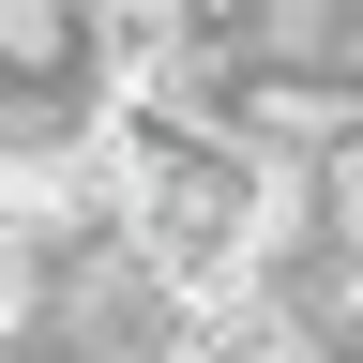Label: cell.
Returning a JSON list of instances; mask_svg holds the SVG:
<instances>
[{"label":"cell","mask_w":363,"mask_h":363,"mask_svg":"<svg viewBox=\"0 0 363 363\" xmlns=\"http://www.w3.org/2000/svg\"><path fill=\"white\" fill-rule=\"evenodd\" d=\"M0 91H91V106H106V76H91V0H0Z\"/></svg>","instance_id":"1"}]
</instances>
